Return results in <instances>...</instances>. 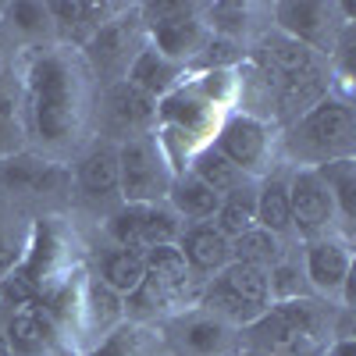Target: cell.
Masks as SVG:
<instances>
[{
    "label": "cell",
    "instance_id": "4",
    "mask_svg": "<svg viewBox=\"0 0 356 356\" xmlns=\"http://www.w3.org/2000/svg\"><path fill=\"white\" fill-rule=\"evenodd\" d=\"M175 171L154 136L118 143V196L125 203H168Z\"/></svg>",
    "mask_w": 356,
    "mask_h": 356
},
{
    "label": "cell",
    "instance_id": "13",
    "mask_svg": "<svg viewBox=\"0 0 356 356\" xmlns=\"http://www.w3.org/2000/svg\"><path fill=\"white\" fill-rule=\"evenodd\" d=\"M4 342H8L11 356H47L54 349H65L61 335L54 332V324L47 321V314L36 303H25L11 314L8 328H4Z\"/></svg>",
    "mask_w": 356,
    "mask_h": 356
},
{
    "label": "cell",
    "instance_id": "24",
    "mask_svg": "<svg viewBox=\"0 0 356 356\" xmlns=\"http://www.w3.org/2000/svg\"><path fill=\"white\" fill-rule=\"evenodd\" d=\"M4 182L15 189H29V193H47V189H57L65 182V171L50 161L18 154L4 164Z\"/></svg>",
    "mask_w": 356,
    "mask_h": 356
},
{
    "label": "cell",
    "instance_id": "12",
    "mask_svg": "<svg viewBox=\"0 0 356 356\" xmlns=\"http://www.w3.org/2000/svg\"><path fill=\"white\" fill-rule=\"evenodd\" d=\"M275 15H278L282 33L292 36L296 43L310 47V50L335 43V8L332 4H310V0H300V4H278Z\"/></svg>",
    "mask_w": 356,
    "mask_h": 356
},
{
    "label": "cell",
    "instance_id": "19",
    "mask_svg": "<svg viewBox=\"0 0 356 356\" xmlns=\"http://www.w3.org/2000/svg\"><path fill=\"white\" fill-rule=\"evenodd\" d=\"M257 228L271 235L292 232V211H289V178L285 175H267L257 182Z\"/></svg>",
    "mask_w": 356,
    "mask_h": 356
},
{
    "label": "cell",
    "instance_id": "18",
    "mask_svg": "<svg viewBox=\"0 0 356 356\" xmlns=\"http://www.w3.org/2000/svg\"><path fill=\"white\" fill-rule=\"evenodd\" d=\"M79 189L89 200L118 196V143H100L79 161Z\"/></svg>",
    "mask_w": 356,
    "mask_h": 356
},
{
    "label": "cell",
    "instance_id": "9",
    "mask_svg": "<svg viewBox=\"0 0 356 356\" xmlns=\"http://www.w3.org/2000/svg\"><path fill=\"white\" fill-rule=\"evenodd\" d=\"M154 122H157V100L146 97L132 82L118 79L104 93V125L118 143L132 136H150Z\"/></svg>",
    "mask_w": 356,
    "mask_h": 356
},
{
    "label": "cell",
    "instance_id": "14",
    "mask_svg": "<svg viewBox=\"0 0 356 356\" xmlns=\"http://www.w3.org/2000/svg\"><path fill=\"white\" fill-rule=\"evenodd\" d=\"M154 50L157 54H164L168 61H175V65H196V57L203 54V47H207V40H211V33H207V25H203V18H182V22H171V25H161V29H154Z\"/></svg>",
    "mask_w": 356,
    "mask_h": 356
},
{
    "label": "cell",
    "instance_id": "27",
    "mask_svg": "<svg viewBox=\"0 0 356 356\" xmlns=\"http://www.w3.org/2000/svg\"><path fill=\"white\" fill-rule=\"evenodd\" d=\"M317 175L324 178L332 200H335V214L349 225L356 218V161L346 157V161H332V164H321Z\"/></svg>",
    "mask_w": 356,
    "mask_h": 356
},
{
    "label": "cell",
    "instance_id": "33",
    "mask_svg": "<svg viewBox=\"0 0 356 356\" xmlns=\"http://www.w3.org/2000/svg\"><path fill=\"white\" fill-rule=\"evenodd\" d=\"M243 57V47L239 40H225V36H211L203 47V54L196 57V65L203 68H225V65H235Z\"/></svg>",
    "mask_w": 356,
    "mask_h": 356
},
{
    "label": "cell",
    "instance_id": "1",
    "mask_svg": "<svg viewBox=\"0 0 356 356\" xmlns=\"http://www.w3.org/2000/svg\"><path fill=\"white\" fill-rule=\"evenodd\" d=\"M29 118L43 143H65L82 122V65L65 50H40L29 65Z\"/></svg>",
    "mask_w": 356,
    "mask_h": 356
},
{
    "label": "cell",
    "instance_id": "5",
    "mask_svg": "<svg viewBox=\"0 0 356 356\" xmlns=\"http://www.w3.org/2000/svg\"><path fill=\"white\" fill-rule=\"evenodd\" d=\"M107 232L122 250L146 253L154 246H175L182 235V218L168 203H125L118 214H111Z\"/></svg>",
    "mask_w": 356,
    "mask_h": 356
},
{
    "label": "cell",
    "instance_id": "26",
    "mask_svg": "<svg viewBox=\"0 0 356 356\" xmlns=\"http://www.w3.org/2000/svg\"><path fill=\"white\" fill-rule=\"evenodd\" d=\"M282 257H285L282 239L257 228V225L250 232H243L239 239H232V260L235 264H250V267H260V271H271Z\"/></svg>",
    "mask_w": 356,
    "mask_h": 356
},
{
    "label": "cell",
    "instance_id": "22",
    "mask_svg": "<svg viewBox=\"0 0 356 356\" xmlns=\"http://www.w3.org/2000/svg\"><path fill=\"white\" fill-rule=\"evenodd\" d=\"M178 307H186V303L178 300L168 285H161L154 275H146V278L139 282V289L125 296V321H132V324H150V321H161V317L175 314Z\"/></svg>",
    "mask_w": 356,
    "mask_h": 356
},
{
    "label": "cell",
    "instance_id": "32",
    "mask_svg": "<svg viewBox=\"0 0 356 356\" xmlns=\"http://www.w3.org/2000/svg\"><path fill=\"white\" fill-rule=\"evenodd\" d=\"M193 15H200V4H182V0H157V4H143L139 8V22L150 29V33L161 29V25L193 18Z\"/></svg>",
    "mask_w": 356,
    "mask_h": 356
},
{
    "label": "cell",
    "instance_id": "21",
    "mask_svg": "<svg viewBox=\"0 0 356 356\" xmlns=\"http://www.w3.org/2000/svg\"><path fill=\"white\" fill-rule=\"evenodd\" d=\"M143 260H146V275H154L161 285H168L182 303L200 300L196 278L189 275L186 257L178 253V246H154V250H146V253H143Z\"/></svg>",
    "mask_w": 356,
    "mask_h": 356
},
{
    "label": "cell",
    "instance_id": "15",
    "mask_svg": "<svg viewBox=\"0 0 356 356\" xmlns=\"http://www.w3.org/2000/svg\"><path fill=\"white\" fill-rule=\"evenodd\" d=\"M182 346L193 356H235V328L214 314H189L182 321Z\"/></svg>",
    "mask_w": 356,
    "mask_h": 356
},
{
    "label": "cell",
    "instance_id": "28",
    "mask_svg": "<svg viewBox=\"0 0 356 356\" xmlns=\"http://www.w3.org/2000/svg\"><path fill=\"white\" fill-rule=\"evenodd\" d=\"M193 175L200 178L203 186H211L218 196H228L232 189H239V186H246L250 178L239 171V168H232L214 146H207V150H200L196 157H193Z\"/></svg>",
    "mask_w": 356,
    "mask_h": 356
},
{
    "label": "cell",
    "instance_id": "25",
    "mask_svg": "<svg viewBox=\"0 0 356 356\" xmlns=\"http://www.w3.org/2000/svg\"><path fill=\"white\" fill-rule=\"evenodd\" d=\"M146 278V260H143V253H136V250H111L104 260H100V282L111 289V292H118L125 300L129 292H136L139 289V282Z\"/></svg>",
    "mask_w": 356,
    "mask_h": 356
},
{
    "label": "cell",
    "instance_id": "23",
    "mask_svg": "<svg viewBox=\"0 0 356 356\" xmlns=\"http://www.w3.org/2000/svg\"><path fill=\"white\" fill-rule=\"evenodd\" d=\"M225 239H239L243 232H250L257 225V182H246L239 189H232L228 196H221V207L211 221Z\"/></svg>",
    "mask_w": 356,
    "mask_h": 356
},
{
    "label": "cell",
    "instance_id": "31",
    "mask_svg": "<svg viewBox=\"0 0 356 356\" xmlns=\"http://www.w3.org/2000/svg\"><path fill=\"white\" fill-rule=\"evenodd\" d=\"M8 18L18 33L25 36H47L54 22H50V8L47 4H36V0H22V4H11L8 8Z\"/></svg>",
    "mask_w": 356,
    "mask_h": 356
},
{
    "label": "cell",
    "instance_id": "10",
    "mask_svg": "<svg viewBox=\"0 0 356 356\" xmlns=\"http://www.w3.org/2000/svg\"><path fill=\"white\" fill-rule=\"evenodd\" d=\"M178 253L186 257L189 275L196 278V285H207L214 275H221L232 264V243L211 225V221H196V225H182L178 235Z\"/></svg>",
    "mask_w": 356,
    "mask_h": 356
},
{
    "label": "cell",
    "instance_id": "37",
    "mask_svg": "<svg viewBox=\"0 0 356 356\" xmlns=\"http://www.w3.org/2000/svg\"><path fill=\"white\" fill-rule=\"evenodd\" d=\"M0 356H11V349H8V342H4V335H0Z\"/></svg>",
    "mask_w": 356,
    "mask_h": 356
},
{
    "label": "cell",
    "instance_id": "29",
    "mask_svg": "<svg viewBox=\"0 0 356 356\" xmlns=\"http://www.w3.org/2000/svg\"><path fill=\"white\" fill-rule=\"evenodd\" d=\"M146 335L150 332H146L143 324L125 321V324H118L111 335H104L86 356H146Z\"/></svg>",
    "mask_w": 356,
    "mask_h": 356
},
{
    "label": "cell",
    "instance_id": "3",
    "mask_svg": "<svg viewBox=\"0 0 356 356\" xmlns=\"http://www.w3.org/2000/svg\"><path fill=\"white\" fill-rule=\"evenodd\" d=\"M207 314L228 321L232 328H250L271 310V285H267V271L250 264H228L221 275H214L200 289L196 300Z\"/></svg>",
    "mask_w": 356,
    "mask_h": 356
},
{
    "label": "cell",
    "instance_id": "11",
    "mask_svg": "<svg viewBox=\"0 0 356 356\" xmlns=\"http://www.w3.org/2000/svg\"><path fill=\"white\" fill-rule=\"evenodd\" d=\"M353 275V253L335 235H317L307 239L303 253V278L317 296H339L346 278Z\"/></svg>",
    "mask_w": 356,
    "mask_h": 356
},
{
    "label": "cell",
    "instance_id": "35",
    "mask_svg": "<svg viewBox=\"0 0 356 356\" xmlns=\"http://www.w3.org/2000/svg\"><path fill=\"white\" fill-rule=\"evenodd\" d=\"M324 356H356V342L353 339H335Z\"/></svg>",
    "mask_w": 356,
    "mask_h": 356
},
{
    "label": "cell",
    "instance_id": "34",
    "mask_svg": "<svg viewBox=\"0 0 356 356\" xmlns=\"http://www.w3.org/2000/svg\"><path fill=\"white\" fill-rule=\"evenodd\" d=\"M18 264H22V246H18V239H15L8 228H0V278L11 275Z\"/></svg>",
    "mask_w": 356,
    "mask_h": 356
},
{
    "label": "cell",
    "instance_id": "6",
    "mask_svg": "<svg viewBox=\"0 0 356 356\" xmlns=\"http://www.w3.org/2000/svg\"><path fill=\"white\" fill-rule=\"evenodd\" d=\"M289 211H292V232H300L303 239L328 235L335 214V200L324 186L317 168H300L289 178Z\"/></svg>",
    "mask_w": 356,
    "mask_h": 356
},
{
    "label": "cell",
    "instance_id": "16",
    "mask_svg": "<svg viewBox=\"0 0 356 356\" xmlns=\"http://www.w3.org/2000/svg\"><path fill=\"white\" fill-rule=\"evenodd\" d=\"M182 72H186L182 65L168 61V57L157 54L154 47H143V50L136 54V61L129 65V72H125V82H132L136 89H143L146 97L161 100V97H168L171 89L178 86Z\"/></svg>",
    "mask_w": 356,
    "mask_h": 356
},
{
    "label": "cell",
    "instance_id": "8",
    "mask_svg": "<svg viewBox=\"0 0 356 356\" xmlns=\"http://www.w3.org/2000/svg\"><path fill=\"white\" fill-rule=\"evenodd\" d=\"M139 15V11H136ZM86 61L93 72L114 75V79H125L129 65L136 61V54L143 50L139 43V18H107L93 36L86 40Z\"/></svg>",
    "mask_w": 356,
    "mask_h": 356
},
{
    "label": "cell",
    "instance_id": "36",
    "mask_svg": "<svg viewBox=\"0 0 356 356\" xmlns=\"http://www.w3.org/2000/svg\"><path fill=\"white\" fill-rule=\"evenodd\" d=\"M47 356H82V353H75V349H54V353H47Z\"/></svg>",
    "mask_w": 356,
    "mask_h": 356
},
{
    "label": "cell",
    "instance_id": "2",
    "mask_svg": "<svg viewBox=\"0 0 356 356\" xmlns=\"http://www.w3.org/2000/svg\"><path fill=\"white\" fill-rule=\"evenodd\" d=\"M289 150L307 168L346 161L356 150V118L342 97H324L289 129Z\"/></svg>",
    "mask_w": 356,
    "mask_h": 356
},
{
    "label": "cell",
    "instance_id": "30",
    "mask_svg": "<svg viewBox=\"0 0 356 356\" xmlns=\"http://www.w3.org/2000/svg\"><path fill=\"white\" fill-rule=\"evenodd\" d=\"M25 146V118H22V104L0 89V157H18Z\"/></svg>",
    "mask_w": 356,
    "mask_h": 356
},
{
    "label": "cell",
    "instance_id": "20",
    "mask_svg": "<svg viewBox=\"0 0 356 356\" xmlns=\"http://www.w3.org/2000/svg\"><path fill=\"white\" fill-rule=\"evenodd\" d=\"M118 324H125V300L118 292H111L104 282H89L86 303H82V332L97 335V342H100Z\"/></svg>",
    "mask_w": 356,
    "mask_h": 356
},
{
    "label": "cell",
    "instance_id": "7",
    "mask_svg": "<svg viewBox=\"0 0 356 356\" xmlns=\"http://www.w3.org/2000/svg\"><path fill=\"white\" fill-rule=\"evenodd\" d=\"M211 146L232 168H239L246 178L257 175L267 164V157H271L267 122H264V118H257V114H232L228 122L218 129V139Z\"/></svg>",
    "mask_w": 356,
    "mask_h": 356
},
{
    "label": "cell",
    "instance_id": "17",
    "mask_svg": "<svg viewBox=\"0 0 356 356\" xmlns=\"http://www.w3.org/2000/svg\"><path fill=\"white\" fill-rule=\"evenodd\" d=\"M168 207H171L178 218H186L189 225L214 221L218 207H221V196L211 186H203L193 171H186V175H175L171 193H168Z\"/></svg>",
    "mask_w": 356,
    "mask_h": 356
}]
</instances>
